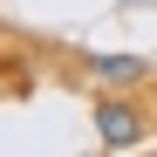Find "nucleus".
<instances>
[{
	"label": "nucleus",
	"instance_id": "nucleus-2",
	"mask_svg": "<svg viewBox=\"0 0 157 157\" xmlns=\"http://www.w3.org/2000/svg\"><path fill=\"white\" fill-rule=\"evenodd\" d=\"M89 75L102 89H137L144 75H150V62L144 55H89Z\"/></svg>",
	"mask_w": 157,
	"mask_h": 157
},
{
	"label": "nucleus",
	"instance_id": "nucleus-3",
	"mask_svg": "<svg viewBox=\"0 0 157 157\" xmlns=\"http://www.w3.org/2000/svg\"><path fill=\"white\" fill-rule=\"evenodd\" d=\"M0 96H7V75H0Z\"/></svg>",
	"mask_w": 157,
	"mask_h": 157
},
{
	"label": "nucleus",
	"instance_id": "nucleus-1",
	"mask_svg": "<svg viewBox=\"0 0 157 157\" xmlns=\"http://www.w3.org/2000/svg\"><path fill=\"white\" fill-rule=\"evenodd\" d=\"M144 130H150V116L137 109V102H123L116 89L96 102V137L109 144V150H130V144H144Z\"/></svg>",
	"mask_w": 157,
	"mask_h": 157
}]
</instances>
